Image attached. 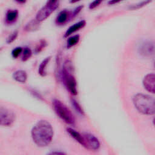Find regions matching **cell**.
Returning <instances> with one entry per match:
<instances>
[{
  "instance_id": "cell-1",
  "label": "cell",
  "mask_w": 155,
  "mask_h": 155,
  "mask_svg": "<svg viewBox=\"0 0 155 155\" xmlns=\"http://www.w3.org/2000/svg\"><path fill=\"white\" fill-rule=\"evenodd\" d=\"M31 137L33 142L39 147H46L50 143L53 136L51 125L47 120L38 121L31 130Z\"/></svg>"
},
{
  "instance_id": "cell-2",
  "label": "cell",
  "mask_w": 155,
  "mask_h": 155,
  "mask_svg": "<svg viewBox=\"0 0 155 155\" xmlns=\"http://www.w3.org/2000/svg\"><path fill=\"white\" fill-rule=\"evenodd\" d=\"M135 108L141 113L152 115L155 113L154 99L148 94L138 93L133 99Z\"/></svg>"
},
{
  "instance_id": "cell-3",
  "label": "cell",
  "mask_w": 155,
  "mask_h": 155,
  "mask_svg": "<svg viewBox=\"0 0 155 155\" xmlns=\"http://www.w3.org/2000/svg\"><path fill=\"white\" fill-rule=\"evenodd\" d=\"M71 68V62L69 61H65L61 71V78L64 84L69 92L73 95H76L78 93L76 81L70 72Z\"/></svg>"
},
{
  "instance_id": "cell-4",
  "label": "cell",
  "mask_w": 155,
  "mask_h": 155,
  "mask_svg": "<svg viewBox=\"0 0 155 155\" xmlns=\"http://www.w3.org/2000/svg\"><path fill=\"white\" fill-rule=\"evenodd\" d=\"M53 108L57 115L65 122L70 125L74 124V117L69 108L61 101L54 99L53 101Z\"/></svg>"
},
{
  "instance_id": "cell-5",
  "label": "cell",
  "mask_w": 155,
  "mask_h": 155,
  "mask_svg": "<svg viewBox=\"0 0 155 155\" xmlns=\"http://www.w3.org/2000/svg\"><path fill=\"white\" fill-rule=\"evenodd\" d=\"M59 3L54 4H46L42 7L36 13V19L38 22H42L48 18L58 7Z\"/></svg>"
},
{
  "instance_id": "cell-6",
  "label": "cell",
  "mask_w": 155,
  "mask_h": 155,
  "mask_svg": "<svg viewBox=\"0 0 155 155\" xmlns=\"http://www.w3.org/2000/svg\"><path fill=\"white\" fill-rule=\"evenodd\" d=\"M15 120V114L10 110L0 107V125L8 127L11 125Z\"/></svg>"
},
{
  "instance_id": "cell-7",
  "label": "cell",
  "mask_w": 155,
  "mask_h": 155,
  "mask_svg": "<svg viewBox=\"0 0 155 155\" xmlns=\"http://www.w3.org/2000/svg\"><path fill=\"white\" fill-rule=\"evenodd\" d=\"M84 145V147L87 149L96 150L100 147V142L98 139L92 134L84 133L82 134Z\"/></svg>"
},
{
  "instance_id": "cell-8",
  "label": "cell",
  "mask_w": 155,
  "mask_h": 155,
  "mask_svg": "<svg viewBox=\"0 0 155 155\" xmlns=\"http://www.w3.org/2000/svg\"><path fill=\"white\" fill-rule=\"evenodd\" d=\"M139 53L143 56H151L154 53V44L153 42L147 41L140 46Z\"/></svg>"
},
{
  "instance_id": "cell-9",
  "label": "cell",
  "mask_w": 155,
  "mask_h": 155,
  "mask_svg": "<svg viewBox=\"0 0 155 155\" xmlns=\"http://www.w3.org/2000/svg\"><path fill=\"white\" fill-rule=\"evenodd\" d=\"M143 85L145 88L151 93H155V74L154 73L147 74L143 78Z\"/></svg>"
},
{
  "instance_id": "cell-10",
  "label": "cell",
  "mask_w": 155,
  "mask_h": 155,
  "mask_svg": "<svg viewBox=\"0 0 155 155\" xmlns=\"http://www.w3.org/2000/svg\"><path fill=\"white\" fill-rule=\"evenodd\" d=\"M70 18H71V13L70 12L67 10H63L61 11L58 15L55 22L57 25H62L65 24Z\"/></svg>"
},
{
  "instance_id": "cell-11",
  "label": "cell",
  "mask_w": 155,
  "mask_h": 155,
  "mask_svg": "<svg viewBox=\"0 0 155 155\" xmlns=\"http://www.w3.org/2000/svg\"><path fill=\"white\" fill-rule=\"evenodd\" d=\"M86 25V22L85 20H82L79 21L78 22H76L75 24H74L73 25H71L65 31V35H64V37H68L69 36H70L71 34L74 33V32L79 30L80 29L82 28L83 27H85V25Z\"/></svg>"
},
{
  "instance_id": "cell-12",
  "label": "cell",
  "mask_w": 155,
  "mask_h": 155,
  "mask_svg": "<svg viewBox=\"0 0 155 155\" xmlns=\"http://www.w3.org/2000/svg\"><path fill=\"white\" fill-rule=\"evenodd\" d=\"M19 12L16 9H9L5 14V22L8 24L15 23L18 18Z\"/></svg>"
},
{
  "instance_id": "cell-13",
  "label": "cell",
  "mask_w": 155,
  "mask_h": 155,
  "mask_svg": "<svg viewBox=\"0 0 155 155\" xmlns=\"http://www.w3.org/2000/svg\"><path fill=\"white\" fill-rule=\"evenodd\" d=\"M13 78L15 80L19 82L24 83L27 81V75L25 71L22 70H19L14 72L13 74Z\"/></svg>"
},
{
  "instance_id": "cell-14",
  "label": "cell",
  "mask_w": 155,
  "mask_h": 155,
  "mask_svg": "<svg viewBox=\"0 0 155 155\" xmlns=\"http://www.w3.org/2000/svg\"><path fill=\"white\" fill-rule=\"evenodd\" d=\"M67 132L71 135L72 137H73L77 142H78L81 145L84 147V142L82 134H80L79 132L76 131L75 130L71 128H67Z\"/></svg>"
},
{
  "instance_id": "cell-15",
  "label": "cell",
  "mask_w": 155,
  "mask_h": 155,
  "mask_svg": "<svg viewBox=\"0 0 155 155\" xmlns=\"http://www.w3.org/2000/svg\"><path fill=\"white\" fill-rule=\"evenodd\" d=\"M51 59V56H48L45 58L40 64L38 68V73L39 74L42 76H44L46 75V67L47 66L48 64L49 63Z\"/></svg>"
},
{
  "instance_id": "cell-16",
  "label": "cell",
  "mask_w": 155,
  "mask_h": 155,
  "mask_svg": "<svg viewBox=\"0 0 155 155\" xmlns=\"http://www.w3.org/2000/svg\"><path fill=\"white\" fill-rule=\"evenodd\" d=\"M80 39V36L79 35H75L69 37L67 41V47L70 48L75 45H76Z\"/></svg>"
},
{
  "instance_id": "cell-17",
  "label": "cell",
  "mask_w": 155,
  "mask_h": 155,
  "mask_svg": "<svg viewBox=\"0 0 155 155\" xmlns=\"http://www.w3.org/2000/svg\"><path fill=\"white\" fill-rule=\"evenodd\" d=\"M151 1H152V0H143L141 2H139L137 4L130 5L128 8H129L130 10H135L140 9V8H142L143 7L147 5L149 3H150Z\"/></svg>"
},
{
  "instance_id": "cell-18",
  "label": "cell",
  "mask_w": 155,
  "mask_h": 155,
  "mask_svg": "<svg viewBox=\"0 0 155 155\" xmlns=\"http://www.w3.org/2000/svg\"><path fill=\"white\" fill-rule=\"evenodd\" d=\"M39 22L36 19L35 21H31L25 27V30L27 31H34L38 29L39 27Z\"/></svg>"
},
{
  "instance_id": "cell-19",
  "label": "cell",
  "mask_w": 155,
  "mask_h": 155,
  "mask_svg": "<svg viewBox=\"0 0 155 155\" xmlns=\"http://www.w3.org/2000/svg\"><path fill=\"white\" fill-rule=\"evenodd\" d=\"M22 61H27L31 58L32 55L31 50L28 47H25L24 49H22Z\"/></svg>"
},
{
  "instance_id": "cell-20",
  "label": "cell",
  "mask_w": 155,
  "mask_h": 155,
  "mask_svg": "<svg viewBox=\"0 0 155 155\" xmlns=\"http://www.w3.org/2000/svg\"><path fill=\"white\" fill-rule=\"evenodd\" d=\"M71 103H72V105L74 107V109L77 111V112H78L79 114H81L82 115L84 114V112L83 109L82 108V107H81L79 104L75 99H71Z\"/></svg>"
},
{
  "instance_id": "cell-21",
  "label": "cell",
  "mask_w": 155,
  "mask_h": 155,
  "mask_svg": "<svg viewBox=\"0 0 155 155\" xmlns=\"http://www.w3.org/2000/svg\"><path fill=\"white\" fill-rule=\"evenodd\" d=\"M22 48L21 47H16L12 51V57L15 59L17 58L21 53H22Z\"/></svg>"
},
{
  "instance_id": "cell-22",
  "label": "cell",
  "mask_w": 155,
  "mask_h": 155,
  "mask_svg": "<svg viewBox=\"0 0 155 155\" xmlns=\"http://www.w3.org/2000/svg\"><path fill=\"white\" fill-rule=\"evenodd\" d=\"M18 35V31H15L13 33H12L7 38V44H11L12 42H13L17 38Z\"/></svg>"
},
{
  "instance_id": "cell-23",
  "label": "cell",
  "mask_w": 155,
  "mask_h": 155,
  "mask_svg": "<svg viewBox=\"0 0 155 155\" xmlns=\"http://www.w3.org/2000/svg\"><path fill=\"white\" fill-rule=\"evenodd\" d=\"M46 42L45 40H41L39 43L37 45V46L36 47V48H35V53H39L41 50H43V48H45V47L46 46Z\"/></svg>"
},
{
  "instance_id": "cell-24",
  "label": "cell",
  "mask_w": 155,
  "mask_h": 155,
  "mask_svg": "<svg viewBox=\"0 0 155 155\" xmlns=\"http://www.w3.org/2000/svg\"><path fill=\"white\" fill-rule=\"evenodd\" d=\"M104 0H94L89 4V8L90 10L94 9L97 7H98Z\"/></svg>"
},
{
  "instance_id": "cell-25",
  "label": "cell",
  "mask_w": 155,
  "mask_h": 155,
  "mask_svg": "<svg viewBox=\"0 0 155 155\" xmlns=\"http://www.w3.org/2000/svg\"><path fill=\"white\" fill-rule=\"evenodd\" d=\"M83 7H84L83 5H80V6H78V7H76V8L74 10V11L73 12V13H71V18H74L75 16H76L80 13V12L82 10Z\"/></svg>"
},
{
  "instance_id": "cell-26",
  "label": "cell",
  "mask_w": 155,
  "mask_h": 155,
  "mask_svg": "<svg viewBox=\"0 0 155 155\" xmlns=\"http://www.w3.org/2000/svg\"><path fill=\"white\" fill-rule=\"evenodd\" d=\"M122 1H124V0H109V1L108 2V4L109 5H114L117 3H119L120 2Z\"/></svg>"
},
{
  "instance_id": "cell-27",
  "label": "cell",
  "mask_w": 155,
  "mask_h": 155,
  "mask_svg": "<svg viewBox=\"0 0 155 155\" xmlns=\"http://www.w3.org/2000/svg\"><path fill=\"white\" fill-rule=\"evenodd\" d=\"M58 1L59 0H47L46 4H50V5L58 3Z\"/></svg>"
},
{
  "instance_id": "cell-28",
  "label": "cell",
  "mask_w": 155,
  "mask_h": 155,
  "mask_svg": "<svg viewBox=\"0 0 155 155\" xmlns=\"http://www.w3.org/2000/svg\"><path fill=\"white\" fill-rule=\"evenodd\" d=\"M15 1L19 4H24L27 1V0H15Z\"/></svg>"
},
{
  "instance_id": "cell-29",
  "label": "cell",
  "mask_w": 155,
  "mask_h": 155,
  "mask_svg": "<svg viewBox=\"0 0 155 155\" xmlns=\"http://www.w3.org/2000/svg\"><path fill=\"white\" fill-rule=\"evenodd\" d=\"M50 154H64L65 153H63V152H52V153H50Z\"/></svg>"
},
{
  "instance_id": "cell-30",
  "label": "cell",
  "mask_w": 155,
  "mask_h": 155,
  "mask_svg": "<svg viewBox=\"0 0 155 155\" xmlns=\"http://www.w3.org/2000/svg\"><path fill=\"white\" fill-rule=\"evenodd\" d=\"M81 0H70V2L71 4H74V3H76L79 1H80Z\"/></svg>"
},
{
  "instance_id": "cell-31",
  "label": "cell",
  "mask_w": 155,
  "mask_h": 155,
  "mask_svg": "<svg viewBox=\"0 0 155 155\" xmlns=\"http://www.w3.org/2000/svg\"><path fill=\"white\" fill-rule=\"evenodd\" d=\"M0 50H1V48H0Z\"/></svg>"
}]
</instances>
